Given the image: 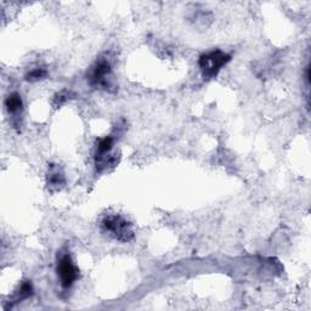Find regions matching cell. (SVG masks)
Returning <instances> with one entry per match:
<instances>
[{"mask_svg": "<svg viewBox=\"0 0 311 311\" xmlns=\"http://www.w3.org/2000/svg\"><path fill=\"white\" fill-rule=\"evenodd\" d=\"M231 61V56L221 50H212L203 54L198 60V66L202 72L203 79L210 80L215 78L221 71V68Z\"/></svg>", "mask_w": 311, "mask_h": 311, "instance_id": "1", "label": "cell"}, {"mask_svg": "<svg viewBox=\"0 0 311 311\" xmlns=\"http://www.w3.org/2000/svg\"><path fill=\"white\" fill-rule=\"evenodd\" d=\"M102 229L120 242H130L134 238V230L129 221L120 215H108L102 220Z\"/></svg>", "mask_w": 311, "mask_h": 311, "instance_id": "2", "label": "cell"}, {"mask_svg": "<svg viewBox=\"0 0 311 311\" xmlns=\"http://www.w3.org/2000/svg\"><path fill=\"white\" fill-rule=\"evenodd\" d=\"M111 73V63L107 60H100L99 62L95 63L93 70L90 71L89 83H90L91 86H95V88L108 89L111 86V82H109Z\"/></svg>", "mask_w": 311, "mask_h": 311, "instance_id": "3", "label": "cell"}, {"mask_svg": "<svg viewBox=\"0 0 311 311\" xmlns=\"http://www.w3.org/2000/svg\"><path fill=\"white\" fill-rule=\"evenodd\" d=\"M57 273L63 288H70L78 278V270L68 253L62 254L57 263Z\"/></svg>", "mask_w": 311, "mask_h": 311, "instance_id": "4", "label": "cell"}, {"mask_svg": "<svg viewBox=\"0 0 311 311\" xmlns=\"http://www.w3.org/2000/svg\"><path fill=\"white\" fill-rule=\"evenodd\" d=\"M65 185V175L60 167L51 164L48 173V186L50 189H61Z\"/></svg>", "mask_w": 311, "mask_h": 311, "instance_id": "5", "label": "cell"}, {"mask_svg": "<svg viewBox=\"0 0 311 311\" xmlns=\"http://www.w3.org/2000/svg\"><path fill=\"white\" fill-rule=\"evenodd\" d=\"M9 113L19 114L22 111V99L17 93H13L9 95L7 101H5Z\"/></svg>", "mask_w": 311, "mask_h": 311, "instance_id": "6", "label": "cell"}, {"mask_svg": "<svg viewBox=\"0 0 311 311\" xmlns=\"http://www.w3.org/2000/svg\"><path fill=\"white\" fill-rule=\"evenodd\" d=\"M32 294H33V286H32L30 281L25 282V283H22V286L20 287L19 292L16 293L15 298H14V303H20L21 300L30 298Z\"/></svg>", "mask_w": 311, "mask_h": 311, "instance_id": "7", "label": "cell"}, {"mask_svg": "<svg viewBox=\"0 0 311 311\" xmlns=\"http://www.w3.org/2000/svg\"><path fill=\"white\" fill-rule=\"evenodd\" d=\"M113 142H114V139L112 136H106L100 140L99 143H97L96 156L109 153V152L112 151V147H113Z\"/></svg>", "mask_w": 311, "mask_h": 311, "instance_id": "8", "label": "cell"}, {"mask_svg": "<svg viewBox=\"0 0 311 311\" xmlns=\"http://www.w3.org/2000/svg\"><path fill=\"white\" fill-rule=\"evenodd\" d=\"M48 76V72L44 68H36V70L31 71L30 73L26 74V80L27 82L34 83V82H38V80L44 79Z\"/></svg>", "mask_w": 311, "mask_h": 311, "instance_id": "9", "label": "cell"}, {"mask_svg": "<svg viewBox=\"0 0 311 311\" xmlns=\"http://www.w3.org/2000/svg\"><path fill=\"white\" fill-rule=\"evenodd\" d=\"M67 100H68V94L66 93V91H63V93L56 95V97H55V103H56V106H61L62 103H65Z\"/></svg>", "mask_w": 311, "mask_h": 311, "instance_id": "10", "label": "cell"}]
</instances>
